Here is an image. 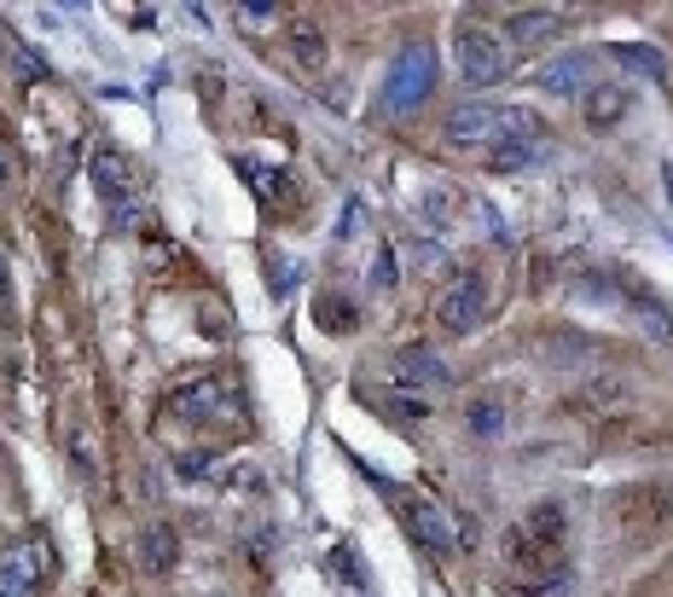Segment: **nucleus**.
I'll return each instance as SVG.
<instances>
[{"label": "nucleus", "mask_w": 673, "mask_h": 597, "mask_svg": "<svg viewBox=\"0 0 673 597\" xmlns=\"http://www.w3.org/2000/svg\"><path fill=\"white\" fill-rule=\"evenodd\" d=\"M505 568L517 574V586L528 597H552L569 580V511L557 499H541L534 511L517 516V527L505 534Z\"/></svg>", "instance_id": "nucleus-1"}, {"label": "nucleus", "mask_w": 673, "mask_h": 597, "mask_svg": "<svg viewBox=\"0 0 673 597\" xmlns=\"http://www.w3.org/2000/svg\"><path fill=\"white\" fill-rule=\"evenodd\" d=\"M94 180H99L110 226H117V233H146V226H151V203H146L140 174H133V163L117 146H94Z\"/></svg>", "instance_id": "nucleus-2"}, {"label": "nucleus", "mask_w": 673, "mask_h": 597, "mask_svg": "<svg viewBox=\"0 0 673 597\" xmlns=\"http://www.w3.org/2000/svg\"><path fill=\"white\" fill-rule=\"evenodd\" d=\"M610 522L627 540H650L656 527L673 522V476H639L610 493Z\"/></svg>", "instance_id": "nucleus-3"}, {"label": "nucleus", "mask_w": 673, "mask_h": 597, "mask_svg": "<svg viewBox=\"0 0 673 597\" xmlns=\"http://www.w3.org/2000/svg\"><path fill=\"white\" fill-rule=\"evenodd\" d=\"M377 493L389 499V511L400 516V527L418 540V545H430V551H453V522H447V511L430 499V493H418V488H400V481L389 476H377Z\"/></svg>", "instance_id": "nucleus-4"}, {"label": "nucleus", "mask_w": 673, "mask_h": 597, "mask_svg": "<svg viewBox=\"0 0 673 597\" xmlns=\"http://www.w3.org/2000/svg\"><path fill=\"white\" fill-rule=\"evenodd\" d=\"M541 157H546V128L534 122L528 110L505 105V128H500V140L482 151V163L500 169V174H517V169H534Z\"/></svg>", "instance_id": "nucleus-5"}, {"label": "nucleus", "mask_w": 673, "mask_h": 597, "mask_svg": "<svg viewBox=\"0 0 673 597\" xmlns=\"http://www.w3.org/2000/svg\"><path fill=\"white\" fill-rule=\"evenodd\" d=\"M453 53H459V76L470 87H500L511 76V47L493 30H482V24H459Z\"/></svg>", "instance_id": "nucleus-6"}, {"label": "nucleus", "mask_w": 673, "mask_h": 597, "mask_svg": "<svg viewBox=\"0 0 673 597\" xmlns=\"http://www.w3.org/2000/svg\"><path fill=\"white\" fill-rule=\"evenodd\" d=\"M482 313H488V285L477 279V273H459V279L441 290V302H436V326L464 337V331L482 326Z\"/></svg>", "instance_id": "nucleus-7"}, {"label": "nucleus", "mask_w": 673, "mask_h": 597, "mask_svg": "<svg viewBox=\"0 0 673 597\" xmlns=\"http://www.w3.org/2000/svg\"><path fill=\"white\" fill-rule=\"evenodd\" d=\"M505 128V105H453L447 110V146H464V151H488Z\"/></svg>", "instance_id": "nucleus-8"}, {"label": "nucleus", "mask_w": 673, "mask_h": 597, "mask_svg": "<svg viewBox=\"0 0 673 597\" xmlns=\"http://www.w3.org/2000/svg\"><path fill=\"white\" fill-rule=\"evenodd\" d=\"M436 87V53L430 47H407L400 53V64L389 71V87H384V105L389 110H407V105H418L424 94Z\"/></svg>", "instance_id": "nucleus-9"}, {"label": "nucleus", "mask_w": 673, "mask_h": 597, "mask_svg": "<svg viewBox=\"0 0 673 597\" xmlns=\"http://www.w3.org/2000/svg\"><path fill=\"white\" fill-rule=\"evenodd\" d=\"M389 372H395L400 388H447V383H453L447 360L430 354V342H400V349L389 354Z\"/></svg>", "instance_id": "nucleus-10"}, {"label": "nucleus", "mask_w": 673, "mask_h": 597, "mask_svg": "<svg viewBox=\"0 0 673 597\" xmlns=\"http://www.w3.org/2000/svg\"><path fill=\"white\" fill-rule=\"evenodd\" d=\"M174 412H186V418H238V388L227 377H197L174 395Z\"/></svg>", "instance_id": "nucleus-11"}, {"label": "nucleus", "mask_w": 673, "mask_h": 597, "mask_svg": "<svg viewBox=\"0 0 673 597\" xmlns=\"http://www.w3.org/2000/svg\"><path fill=\"white\" fill-rule=\"evenodd\" d=\"M627 110H633V87H627V82H592L587 94H580V122H587L592 134L616 128Z\"/></svg>", "instance_id": "nucleus-12"}, {"label": "nucleus", "mask_w": 673, "mask_h": 597, "mask_svg": "<svg viewBox=\"0 0 673 597\" xmlns=\"http://www.w3.org/2000/svg\"><path fill=\"white\" fill-rule=\"evenodd\" d=\"M140 568L146 574H157V580H163V574H174V563H181V534H174L169 522H146L140 527Z\"/></svg>", "instance_id": "nucleus-13"}, {"label": "nucleus", "mask_w": 673, "mask_h": 597, "mask_svg": "<svg viewBox=\"0 0 673 597\" xmlns=\"http://www.w3.org/2000/svg\"><path fill=\"white\" fill-rule=\"evenodd\" d=\"M238 174L256 186V198L267 203V210H297V186H290V174L256 163V157H238Z\"/></svg>", "instance_id": "nucleus-14"}, {"label": "nucleus", "mask_w": 673, "mask_h": 597, "mask_svg": "<svg viewBox=\"0 0 673 597\" xmlns=\"http://www.w3.org/2000/svg\"><path fill=\"white\" fill-rule=\"evenodd\" d=\"M557 30H564V12L557 7H523V12H511V24H505V35L517 41V47H541Z\"/></svg>", "instance_id": "nucleus-15"}, {"label": "nucleus", "mask_w": 673, "mask_h": 597, "mask_svg": "<svg viewBox=\"0 0 673 597\" xmlns=\"http://www.w3.org/2000/svg\"><path fill=\"white\" fill-rule=\"evenodd\" d=\"M587 76H592V53H564V58H552L541 76L546 94H587Z\"/></svg>", "instance_id": "nucleus-16"}, {"label": "nucleus", "mask_w": 673, "mask_h": 597, "mask_svg": "<svg viewBox=\"0 0 673 597\" xmlns=\"http://www.w3.org/2000/svg\"><path fill=\"white\" fill-rule=\"evenodd\" d=\"M290 64H297L302 76H320L325 71V35H320L313 18H297V24H290Z\"/></svg>", "instance_id": "nucleus-17"}, {"label": "nucleus", "mask_w": 673, "mask_h": 597, "mask_svg": "<svg viewBox=\"0 0 673 597\" xmlns=\"http://www.w3.org/2000/svg\"><path fill=\"white\" fill-rule=\"evenodd\" d=\"M505 424H511V412H505L500 395H477V401L464 406V429L477 435V441H500Z\"/></svg>", "instance_id": "nucleus-18"}, {"label": "nucleus", "mask_w": 673, "mask_h": 597, "mask_svg": "<svg viewBox=\"0 0 673 597\" xmlns=\"http://www.w3.org/2000/svg\"><path fill=\"white\" fill-rule=\"evenodd\" d=\"M616 58H627L633 71H644V76H667V64H662V53H650V47H610Z\"/></svg>", "instance_id": "nucleus-19"}, {"label": "nucleus", "mask_w": 673, "mask_h": 597, "mask_svg": "<svg viewBox=\"0 0 673 597\" xmlns=\"http://www.w3.org/2000/svg\"><path fill=\"white\" fill-rule=\"evenodd\" d=\"M395 279H400V273H395V249L384 244V249L372 256V290H395Z\"/></svg>", "instance_id": "nucleus-20"}, {"label": "nucleus", "mask_w": 673, "mask_h": 597, "mask_svg": "<svg viewBox=\"0 0 673 597\" xmlns=\"http://www.w3.org/2000/svg\"><path fill=\"white\" fill-rule=\"evenodd\" d=\"M197 319H204V331H215L221 342L233 337V319H227V308H221V302H210V296H204V302H197Z\"/></svg>", "instance_id": "nucleus-21"}, {"label": "nucleus", "mask_w": 673, "mask_h": 597, "mask_svg": "<svg viewBox=\"0 0 673 597\" xmlns=\"http://www.w3.org/2000/svg\"><path fill=\"white\" fill-rule=\"evenodd\" d=\"M320 326L325 331H349L354 326V308L349 302H320Z\"/></svg>", "instance_id": "nucleus-22"}, {"label": "nucleus", "mask_w": 673, "mask_h": 597, "mask_svg": "<svg viewBox=\"0 0 673 597\" xmlns=\"http://www.w3.org/2000/svg\"><path fill=\"white\" fill-rule=\"evenodd\" d=\"M174 470H181V476H210V470H215V452H204V447H197V452H181V458H174Z\"/></svg>", "instance_id": "nucleus-23"}, {"label": "nucleus", "mask_w": 673, "mask_h": 597, "mask_svg": "<svg viewBox=\"0 0 673 597\" xmlns=\"http://www.w3.org/2000/svg\"><path fill=\"white\" fill-rule=\"evenodd\" d=\"M12 326V267H7V249H0V331Z\"/></svg>", "instance_id": "nucleus-24"}, {"label": "nucleus", "mask_w": 673, "mask_h": 597, "mask_svg": "<svg viewBox=\"0 0 673 597\" xmlns=\"http://www.w3.org/2000/svg\"><path fill=\"white\" fill-rule=\"evenodd\" d=\"M331 568H343L349 586H366V574H361V563H354V551H331Z\"/></svg>", "instance_id": "nucleus-25"}, {"label": "nucleus", "mask_w": 673, "mask_h": 597, "mask_svg": "<svg viewBox=\"0 0 673 597\" xmlns=\"http://www.w3.org/2000/svg\"><path fill=\"white\" fill-rule=\"evenodd\" d=\"M12 58H18V76H24V82H41V58L30 47H18V41H12Z\"/></svg>", "instance_id": "nucleus-26"}, {"label": "nucleus", "mask_w": 673, "mask_h": 597, "mask_svg": "<svg viewBox=\"0 0 673 597\" xmlns=\"http://www.w3.org/2000/svg\"><path fill=\"white\" fill-rule=\"evenodd\" d=\"M238 18H250V24H267V18H279L274 0H250V7H238Z\"/></svg>", "instance_id": "nucleus-27"}, {"label": "nucleus", "mask_w": 673, "mask_h": 597, "mask_svg": "<svg viewBox=\"0 0 673 597\" xmlns=\"http://www.w3.org/2000/svg\"><path fill=\"white\" fill-rule=\"evenodd\" d=\"M0 192H12V151L0 146Z\"/></svg>", "instance_id": "nucleus-28"}]
</instances>
